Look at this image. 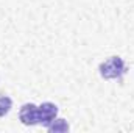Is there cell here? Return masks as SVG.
<instances>
[{
  "mask_svg": "<svg viewBox=\"0 0 134 133\" xmlns=\"http://www.w3.org/2000/svg\"><path fill=\"white\" fill-rule=\"evenodd\" d=\"M98 70H100V75L104 80H114V78L122 80V77L126 74L128 67L120 57H111L101 63Z\"/></svg>",
  "mask_w": 134,
  "mask_h": 133,
  "instance_id": "cell-1",
  "label": "cell"
},
{
  "mask_svg": "<svg viewBox=\"0 0 134 133\" xmlns=\"http://www.w3.org/2000/svg\"><path fill=\"white\" fill-rule=\"evenodd\" d=\"M37 114H39V124H42L45 129L56 119L58 114V106L52 102H44L42 105L37 106Z\"/></svg>",
  "mask_w": 134,
  "mask_h": 133,
  "instance_id": "cell-2",
  "label": "cell"
},
{
  "mask_svg": "<svg viewBox=\"0 0 134 133\" xmlns=\"http://www.w3.org/2000/svg\"><path fill=\"white\" fill-rule=\"evenodd\" d=\"M19 119L24 125H36L39 124V114H37V106L34 103H25L22 105L19 111Z\"/></svg>",
  "mask_w": 134,
  "mask_h": 133,
  "instance_id": "cell-3",
  "label": "cell"
},
{
  "mask_svg": "<svg viewBox=\"0 0 134 133\" xmlns=\"http://www.w3.org/2000/svg\"><path fill=\"white\" fill-rule=\"evenodd\" d=\"M48 132H69V124L66 119H55L48 127Z\"/></svg>",
  "mask_w": 134,
  "mask_h": 133,
  "instance_id": "cell-4",
  "label": "cell"
},
{
  "mask_svg": "<svg viewBox=\"0 0 134 133\" xmlns=\"http://www.w3.org/2000/svg\"><path fill=\"white\" fill-rule=\"evenodd\" d=\"M11 108H13V100H11V97L0 94V117L6 116L11 111Z\"/></svg>",
  "mask_w": 134,
  "mask_h": 133,
  "instance_id": "cell-5",
  "label": "cell"
}]
</instances>
